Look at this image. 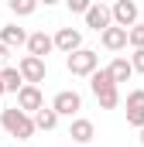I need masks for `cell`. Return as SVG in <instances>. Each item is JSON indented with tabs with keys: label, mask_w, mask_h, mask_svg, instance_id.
Wrapping results in <instances>:
<instances>
[{
	"label": "cell",
	"mask_w": 144,
	"mask_h": 147,
	"mask_svg": "<svg viewBox=\"0 0 144 147\" xmlns=\"http://www.w3.org/2000/svg\"><path fill=\"white\" fill-rule=\"evenodd\" d=\"M137 14H141V10H137V3H134V0H117V3L110 7L113 24H117V28H124V31H130V28L137 24Z\"/></svg>",
	"instance_id": "obj_4"
},
{
	"label": "cell",
	"mask_w": 144,
	"mask_h": 147,
	"mask_svg": "<svg viewBox=\"0 0 144 147\" xmlns=\"http://www.w3.org/2000/svg\"><path fill=\"white\" fill-rule=\"evenodd\" d=\"M69 10L72 14H86L89 10V0H69Z\"/></svg>",
	"instance_id": "obj_22"
},
{
	"label": "cell",
	"mask_w": 144,
	"mask_h": 147,
	"mask_svg": "<svg viewBox=\"0 0 144 147\" xmlns=\"http://www.w3.org/2000/svg\"><path fill=\"white\" fill-rule=\"evenodd\" d=\"M110 24H113V17H110V7L107 3H89V10H86V28H93V31H107Z\"/></svg>",
	"instance_id": "obj_8"
},
{
	"label": "cell",
	"mask_w": 144,
	"mask_h": 147,
	"mask_svg": "<svg viewBox=\"0 0 144 147\" xmlns=\"http://www.w3.org/2000/svg\"><path fill=\"white\" fill-rule=\"evenodd\" d=\"M65 65H69V72L72 75H89L100 69V55L93 51V48H79V51H72L69 58H65Z\"/></svg>",
	"instance_id": "obj_2"
},
{
	"label": "cell",
	"mask_w": 144,
	"mask_h": 147,
	"mask_svg": "<svg viewBox=\"0 0 144 147\" xmlns=\"http://www.w3.org/2000/svg\"><path fill=\"white\" fill-rule=\"evenodd\" d=\"M127 45L137 51V48H144V24H134L130 31H127Z\"/></svg>",
	"instance_id": "obj_20"
},
{
	"label": "cell",
	"mask_w": 144,
	"mask_h": 147,
	"mask_svg": "<svg viewBox=\"0 0 144 147\" xmlns=\"http://www.w3.org/2000/svg\"><path fill=\"white\" fill-rule=\"evenodd\" d=\"M89 89H93V96H100V92H107V89H117V86H113V79L107 75V69H96V72L89 75Z\"/></svg>",
	"instance_id": "obj_17"
},
{
	"label": "cell",
	"mask_w": 144,
	"mask_h": 147,
	"mask_svg": "<svg viewBox=\"0 0 144 147\" xmlns=\"http://www.w3.org/2000/svg\"><path fill=\"white\" fill-rule=\"evenodd\" d=\"M141 147H144V127H141Z\"/></svg>",
	"instance_id": "obj_24"
},
{
	"label": "cell",
	"mask_w": 144,
	"mask_h": 147,
	"mask_svg": "<svg viewBox=\"0 0 144 147\" xmlns=\"http://www.w3.org/2000/svg\"><path fill=\"white\" fill-rule=\"evenodd\" d=\"M69 137L75 144H89L93 137H96V127H93V120H86V116H75L69 127Z\"/></svg>",
	"instance_id": "obj_11"
},
{
	"label": "cell",
	"mask_w": 144,
	"mask_h": 147,
	"mask_svg": "<svg viewBox=\"0 0 144 147\" xmlns=\"http://www.w3.org/2000/svg\"><path fill=\"white\" fill-rule=\"evenodd\" d=\"M41 106H45V96H41V89H38V86H21V92H17V110H21V113H28V116H35Z\"/></svg>",
	"instance_id": "obj_6"
},
{
	"label": "cell",
	"mask_w": 144,
	"mask_h": 147,
	"mask_svg": "<svg viewBox=\"0 0 144 147\" xmlns=\"http://www.w3.org/2000/svg\"><path fill=\"white\" fill-rule=\"evenodd\" d=\"M107 75L113 79V86H120V82H127V79L134 75V69H130V62H127V58H113V62L107 65Z\"/></svg>",
	"instance_id": "obj_15"
},
{
	"label": "cell",
	"mask_w": 144,
	"mask_h": 147,
	"mask_svg": "<svg viewBox=\"0 0 144 147\" xmlns=\"http://www.w3.org/2000/svg\"><path fill=\"white\" fill-rule=\"evenodd\" d=\"M0 86H3V92H21V86H24V79H21V72L14 69V65H3L0 69Z\"/></svg>",
	"instance_id": "obj_14"
},
{
	"label": "cell",
	"mask_w": 144,
	"mask_h": 147,
	"mask_svg": "<svg viewBox=\"0 0 144 147\" xmlns=\"http://www.w3.org/2000/svg\"><path fill=\"white\" fill-rule=\"evenodd\" d=\"M52 110H55V116H58V120H62V116H72V120H75V113L82 110V96H79L75 89H62V92H55Z\"/></svg>",
	"instance_id": "obj_3"
},
{
	"label": "cell",
	"mask_w": 144,
	"mask_h": 147,
	"mask_svg": "<svg viewBox=\"0 0 144 147\" xmlns=\"http://www.w3.org/2000/svg\"><path fill=\"white\" fill-rule=\"evenodd\" d=\"M31 120H35V130H55V127H58V116H55L52 106H41Z\"/></svg>",
	"instance_id": "obj_16"
},
{
	"label": "cell",
	"mask_w": 144,
	"mask_h": 147,
	"mask_svg": "<svg viewBox=\"0 0 144 147\" xmlns=\"http://www.w3.org/2000/svg\"><path fill=\"white\" fill-rule=\"evenodd\" d=\"M3 62H7V48L0 45V65H3Z\"/></svg>",
	"instance_id": "obj_23"
},
{
	"label": "cell",
	"mask_w": 144,
	"mask_h": 147,
	"mask_svg": "<svg viewBox=\"0 0 144 147\" xmlns=\"http://www.w3.org/2000/svg\"><path fill=\"white\" fill-rule=\"evenodd\" d=\"M48 51H55V45H52V38L45 34V31L28 34V55H31V58H41V62H45V55H48Z\"/></svg>",
	"instance_id": "obj_10"
},
{
	"label": "cell",
	"mask_w": 144,
	"mask_h": 147,
	"mask_svg": "<svg viewBox=\"0 0 144 147\" xmlns=\"http://www.w3.org/2000/svg\"><path fill=\"white\" fill-rule=\"evenodd\" d=\"M100 41H103V48H107V51H124V48H127V31H124V28H117V24H110L107 31L100 34Z\"/></svg>",
	"instance_id": "obj_12"
},
{
	"label": "cell",
	"mask_w": 144,
	"mask_h": 147,
	"mask_svg": "<svg viewBox=\"0 0 144 147\" xmlns=\"http://www.w3.org/2000/svg\"><path fill=\"white\" fill-rule=\"evenodd\" d=\"M96 103H100L103 110H117V103H120V92H117V89H107V92H100V96H96Z\"/></svg>",
	"instance_id": "obj_19"
},
{
	"label": "cell",
	"mask_w": 144,
	"mask_h": 147,
	"mask_svg": "<svg viewBox=\"0 0 144 147\" xmlns=\"http://www.w3.org/2000/svg\"><path fill=\"white\" fill-rule=\"evenodd\" d=\"M0 127H3L10 137H17V140H31V137H35V120H31L28 113H21L17 106H10V110L0 113Z\"/></svg>",
	"instance_id": "obj_1"
},
{
	"label": "cell",
	"mask_w": 144,
	"mask_h": 147,
	"mask_svg": "<svg viewBox=\"0 0 144 147\" xmlns=\"http://www.w3.org/2000/svg\"><path fill=\"white\" fill-rule=\"evenodd\" d=\"M127 123L130 127H144V89H134L127 92Z\"/></svg>",
	"instance_id": "obj_9"
},
{
	"label": "cell",
	"mask_w": 144,
	"mask_h": 147,
	"mask_svg": "<svg viewBox=\"0 0 144 147\" xmlns=\"http://www.w3.org/2000/svg\"><path fill=\"white\" fill-rule=\"evenodd\" d=\"M52 45H55L58 51L72 55V51H79V48H82V31H79V28H58V34L52 38Z\"/></svg>",
	"instance_id": "obj_7"
},
{
	"label": "cell",
	"mask_w": 144,
	"mask_h": 147,
	"mask_svg": "<svg viewBox=\"0 0 144 147\" xmlns=\"http://www.w3.org/2000/svg\"><path fill=\"white\" fill-rule=\"evenodd\" d=\"M127 62H130V69H134V72H141V75H144V48H137V51H134Z\"/></svg>",
	"instance_id": "obj_21"
},
{
	"label": "cell",
	"mask_w": 144,
	"mask_h": 147,
	"mask_svg": "<svg viewBox=\"0 0 144 147\" xmlns=\"http://www.w3.org/2000/svg\"><path fill=\"white\" fill-rule=\"evenodd\" d=\"M0 45L10 51V48H21V45H28V31L24 28H17V24H7V28H0Z\"/></svg>",
	"instance_id": "obj_13"
},
{
	"label": "cell",
	"mask_w": 144,
	"mask_h": 147,
	"mask_svg": "<svg viewBox=\"0 0 144 147\" xmlns=\"http://www.w3.org/2000/svg\"><path fill=\"white\" fill-rule=\"evenodd\" d=\"M7 7H10V14H17V17H28V14H35V10H38L35 0H10Z\"/></svg>",
	"instance_id": "obj_18"
},
{
	"label": "cell",
	"mask_w": 144,
	"mask_h": 147,
	"mask_svg": "<svg viewBox=\"0 0 144 147\" xmlns=\"http://www.w3.org/2000/svg\"><path fill=\"white\" fill-rule=\"evenodd\" d=\"M17 72H21V79H24V86H38V82H45V62L41 58H31V55H24L21 62H17Z\"/></svg>",
	"instance_id": "obj_5"
},
{
	"label": "cell",
	"mask_w": 144,
	"mask_h": 147,
	"mask_svg": "<svg viewBox=\"0 0 144 147\" xmlns=\"http://www.w3.org/2000/svg\"><path fill=\"white\" fill-rule=\"evenodd\" d=\"M0 96H3V86H0Z\"/></svg>",
	"instance_id": "obj_25"
}]
</instances>
